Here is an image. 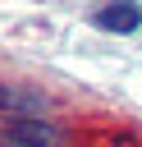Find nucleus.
Wrapping results in <instances>:
<instances>
[{"mask_svg": "<svg viewBox=\"0 0 142 147\" xmlns=\"http://www.w3.org/2000/svg\"><path fill=\"white\" fill-rule=\"evenodd\" d=\"M5 138L18 142V147H55L60 142L55 124H46L41 115H9L5 119Z\"/></svg>", "mask_w": 142, "mask_h": 147, "instance_id": "nucleus-1", "label": "nucleus"}, {"mask_svg": "<svg viewBox=\"0 0 142 147\" xmlns=\"http://www.w3.org/2000/svg\"><path fill=\"white\" fill-rule=\"evenodd\" d=\"M41 110H46L41 92L18 87V83H0V115H41Z\"/></svg>", "mask_w": 142, "mask_h": 147, "instance_id": "nucleus-2", "label": "nucleus"}, {"mask_svg": "<svg viewBox=\"0 0 142 147\" xmlns=\"http://www.w3.org/2000/svg\"><path fill=\"white\" fill-rule=\"evenodd\" d=\"M137 23H142L137 0H110L105 9H96V28H105V32H133Z\"/></svg>", "mask_w": 142, "mask_h": 147, "instance_id": "nucleus-3", "label": "nucleus"}, {"mask_svg": "<svg viewBox=\"0 0 142 147\" xmlns=\"http://www.w3.org/2000/svg\"><path fill=\"white\" fill-rule=\"evenodd\" d=\"M0 147H18V142H9V138H5V142H0Z\"/></svg>", "mask_w": 142, "mask_h": 147, "instance_id": "nucleus-4", "label": "nucleus"}]
</instances>
